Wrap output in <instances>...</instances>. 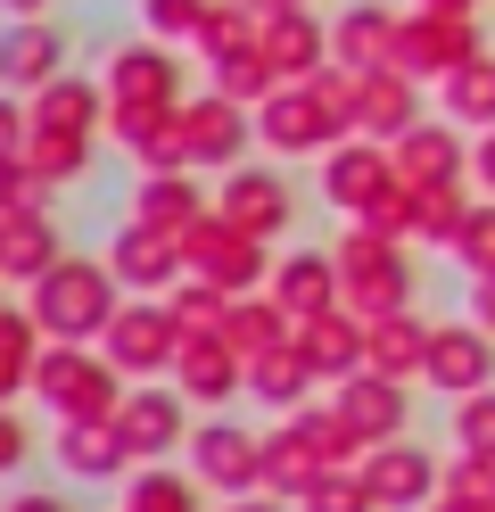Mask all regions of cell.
<instances>
[{"label": "cell", "mask_w": 495, "mask_h": 512, "mask_svg": "<svg viewBox=\"0 0 495 512\" xmlns=\"http://www.w3.org/2000/svg\"><path fill=\"white\" fill-rule=\"evenodd\" d=\"M330 256H339V306H355L363 323L413 306V240H396V232H380V223L347 215L339 240H330Z\"/></svg>", "instance_id": "cell-1"}, {"label": "cell", "mask_w": 495, "mask_h": 512, "mask_svg": "<svg viewBox=\"0 0 495 512\" xmlns=\"http://www.w3.org/2000/svg\"><path fill=\"white\" fill-rule=\"evenodd\" d=\"M124 298H132V290L116 281V265H108V256H75V248H66L58 265L25 290L33 323H42L50 339H91V347H99V331L116 323V306H124Z\"/></svg>", "instance_id": "cell-2"}, {"label": "cell", "mask_w": 495, "mask_h": 512, "mask_svg": "<svg viewBox=\"0 0 495 512\" xmlns=\"http://www.w3.org/2000/svg\"><path fill=\"white\" fill-rule=\"evenodd\" d=\"M132 380L108 364V347L91 339H50L42 364H33V405L50 413V422H108V413L124 405Z\"/></svg>", "instance_id": "cell-3"}, {"label": "cell", "mask_w": 495, "mask_h": 512, "mask_svg": "<svg viewBox=\"0 0 495 512\" xmlns=\"http://www.w3.org/2000/svg\"><path fill=\"white\" fill-rule=\"evenodd\" d=\"M182 256H190V273L198 281H215V290H231V298H248V290H264V281H273V240H256V232H240V223H231L223 207H207L182 232Z\"/></svg>", "instance_id": "cell-4"}, {"label": "cell", "mask_w": 495, "mask_h": 512, "mask_svg": "<svg viewBox=\"0 0 495 512\" xmlns=\"http://www.w3.org/2000/svg\"><path fill=\"white\" fill-rule=\"evenodd\" d=\"M99 347H108V364H116L124 380H165L174 356H182V314H174V298H124L116 323L99 331Z\"/></svg>", "instance_id": "cell-5"}, {"label": "cell", "mask_w": 495, "mask_h": 512, "mask_svg": "<svg viewBox=\"0 0 495 512\" xmlns=\"http://www.w3.org/2000/svg\"><path fill=\"white\" fill-rule=\"evenodd\" d=\"M99 83H108V108H182V50L157 34H132L99 58Z\"/></svg>", "instance_id": "cell-6"}, {"label": "cell", "mask_w": 495, "mask_h": 512, "mask_svg": "<svg viewBox=\"0 0 495 512\" xmlns=\"http://www.w3.org/2000/svg\"><path fill=\"white\" fill-rule=\"evenodd\" d=\"M182 463L207 479V496H215V504H223V496H248V488H264V430L231 422V413H207V422L190 430Z\"/></svg>", "instance_id": "cell-7"}, {"label": "cell", "mask_w": 495, "mask_h": 512, "mask_svg": "<svg viewBox=\"0 0 495 512\" xmlns=\"http://www.w3.org/2000/svg\"><path fill=\"white\" fill-rule=\"evenodd\" d=\"M190 397L174 389V380H132L124 389V405H116V430H124V446H132V463H174L182 446H190Z\"/></svg>", "instance_id": "cell-8"}, {"label": "cell", "mask_w": 495, "mask_h": 512, "mask_svg": "<svg viewBox=\"0 0 495 512\" xmlns=\"http://www.w3.org/2000/svg\"><path fill=\"white\" fill-rule=\"evenodd\" d=\"M396 190H405V174H396V149L372 141V133H347L339 149L322 157V199L339 215H380Z\"/></svg>", "instance_id": "cell-9"}, {"label": "cell", "mask_w": 495, "mask_h": 512, "mask_svg": "<svg viewBox=\"0 0 495 512\" xmlns=\"http://www.w3.org/2000/svg\"><path fill=\"white\" fill-rule=\"evenodd\" d=\"M479 17H438V9H405L396 17V58L388 67H405L413 83H446L462 58H479Z\"/></svg>", "instance_id": "cell-10"}, {"label": "cell", "mask_w": 495, "mask_h": 512, "mask_svg": "<svg viewBox=\"0 0 495 512\" xmlns=\"http://www.w3.org/2000/svg\"><path fill=\"white\" fill-rule=\"evenodd\" d=\"M182 141H190V166L198 174H231L240 157L256 149V108H240L231 91H190L182 100Z\"/></svg>", "instance_id": "cell-11"}, {"label": "cell", "mask_w": 495, "mask_h": 512, "mask_svg": "<svg viewBox=\"0 0 495 512\" xmlns=\"http://www.w3.org/2000/svg\"><path fill=\"white\" fill-rule=\"evenodd\" d=\"M363 488H372L380 512H421L429 496L446 488V455H429L421 438H380V446H363Z\"/></svg>", "instance_id": "cell-12"}, {"label": "cell", "mask_w": 495, "mask_h": 512, "mask_svg": "<svg viewBox=\"0 0 495 512\" xmlns=\"http://www.w3.org/2000/svg\"><path fill=\"white\" fill-rule=\"evenodd\" d=\"M99 256L116 265V281H124L132 298H165V290H174V281L190 273L182 240H174V232H157V223H141V215H124L116 232H108V248H99Z\"/></svg>", "instance_id": "cell-13"}, {"label": "cell", "mask_w": 495, "mask_h": 512, "mask_svg": "<svg viewBox=\"0 0 495 512\" xmlns=\"http://www.w3.org/2000/svg\"><path fill=\"white\" fill-rule=\"evenodd\" d=\"M215 207L240 223V232L281 240L289 223H297V190H289V174H281V166H256V157H240V166L215 182Z\"/></svg>", "instance_id": "cell-14"}, {"label": "cell", "mask_w": 495, "mask_h": 512, "mask_svg": "<svg viewBox=\"0 0 495 512\" xmlns=\"http://www.w3.org/2000/svg\"><path fill=\"white\" fill-rule=\"evenodd\" d=\"M165 380H174L198 413H223L231 397H248V356H240L223 331H182V356H174Z\"/></svg>", "instance_id": "cell-15"}, {"label": "cell", "mask_w": 495, "mask_h": 512, "mask_svg": "<svg viewBox=\"0 0 495 512\" xmlns=\"http://www.w3.org/2000/svg\"><path fill=\"white\" fill-rule=\"evenodd\" d=\"M421 389H438L446 405L495 389V331L479 323V314H462V323H438V339H429V380H421Z\"/></svg>", "instance_id": "cell-16"}, {"label": "cell", "mask_w": 495, "mask_h": 512, "mask_svg": "<svg viewBox=\"0 0 495 512\" xmlns=\"http://www.w3.org/2000/svg\"><path fill=\"white\" fill-rule=\"evenodd\" d=\"M58 75H66V25L58 17H0V91L33 100Z\"/></svg>", "instance_id": "cell-17"}, {"label": "cell", "mask_w": 495, "mask_h": 512, "mask_svg": "<svg viewBox=\"0 0 495 512\" xmlns=\"http://www.w3.org/2000/svg\"><path fill=\"white\" fill-rule=\"evenodd\" d=\"M50 463H58V479H75V488H124L132 446L116 430V413L108 422H58L50 430Z\"/></svg>", "instance_id": "cell-18"}, {"label": "cell", "mask_w": 495, "mask_h": 512, "mask_svg": "<svg viewBox=\"0 0 495 512\" xmlns=\"http://www.w3.org/2000/svg\"><path fill=\"white\" fill-rule=\"evenodd\" d=\"M330 397H339V413L363 430V446H380V438H405V430H413V380H388V372L363 364V372H347Z\"/></svg>", "instance_id": "cell-19"}, {"label": "cell", "mask_w": 495, "mask_h": 512, "mask_svg": "<svg viewBox=\"0 0 495 512\" xmlns=\"http://www.w3.org/2000/svg\"><path fill=\"white\" fill-rule=\"evenodd\" d=\"M396 174L405 182H471V133L438 108V116H421L413 133H396Z\"/></svg>", "instance_id": "cell-20"}, {"label": "cell", "mask_w": 495, "mask_h": 512, "mask_svg": "<svg viewBox=\"0 0 495 512\" xmlns=\"http://www.w3.org/2000/svg\"><path fill=\"white\" fill-rule=\"evenodd\" d=\"M58 256H66V232L50 223V207H9L0 215V281L9 290H33Z\"/></svg>", "instance_id": "cell-21"}, {"label": "cell", "mask_w": 495, "mask_h": 512, "mask_svg": "<svg viewBox=\"0 0 495 512\" xmlns=\"http://www.w3.org/2000/svg\"><path fill=\"white\" fill-rule=\"evenodd\" d=\"M256 42H264V58H273V75H281V83H306V75L330 67V17H314V9L256 17Z\"/></svg>", "instance_id": "cell-22"}, {"label": "cell", "mask_w": 495, "mask_h": 512, "mask_svg": "<svg viewBox=\"0 0 495 512\" xmlns=\"http://www.w3.org/2000/svg\"><path fill=\"white\" fill-rule=\"evenodd\" d=\"M429 339H438V323H429L421 306H405V314H380V323H363V364L372 372H388V380H429Z\"/></svg>", "instance_id": "cell-23"}, {"label": "cell", "mask_w": 495, "mask_h": 512, "mask_svg": "<svg viewBox=\"0 0 495 512\" xmlns=\"http://www.w3.org/2000/svg\"><path fill=\"white\" fill-rule=\"evenodd\" d=\"M429 108H421V83L405 67H372V75H355V133H372V141H396V133H413Z\"/></svg>", "instance_id": "cell-24"}, {"label": "cell", "mask_w": 495, "mask_h": 512, "mask_svg": "<svg viewBox=\"0 0 495 512\" xmlns=\"http://www.w3.org/2000/svg\"><path fill=\"white\" fill-rule=\"evenodd\" d=\"M396 17H405V9H388V0H347V9L330 17V58L355 67V75L388 67V58H396Z\"/></svg>", "instance_id": "cell-25"}, {"label": "cell", "mask_w": 495, "mask_h": 512, "mask_svg": "<svg viewBox=\"0 0 495 512\" xmlns=\"http://www.w3.org/2000/svg\"><path fill=\"white\" fill-rule=\"evenodd\" d=\"M207 207H215V190L198 182V166H174V174H141V182H132V207L124 215H141V223H157V232L182 240Z\"/></svg>", "instance_id": "cell-26"}, {"label": "cell", "mask_w": 495, "mask_h": 512, "mask_svg": "<svg viewBox=\"0 0 495 512\" xmlns=\"http://www.w3.org/2000/svg\"><path fill=\"white\" fill-rule=\"evenodd\" d=\"M264 290L289 306V323H306V314L339 306V256H330V248H281V256H273V281H264Z\"/></svg>", "instance_id": "cell-27"}, {"label": "cell", "mask_w": 495, "mask_h": 512, "mask_svg": "<svg viewBox=\"0 0 495 512\" xmlns=\"http://www.w3.org/2000/svg\"><path fill=\"white\" fill-rule=\"evenodd\" d=\"M25 108H33V124H50V133H83V141L108 133V83H99V75H75V67H66L58 83H42Z\"/></svg>", "instance_id": "cell-28"}, {"label": "cell", "mask_w": 495, "mask_h": 512, "mask_svg": "<svg viewBox=\"0 0 495 512\" xmlns=\"http://www.w3.org/2000/svg\"><path fill=\"white\" fill-rule=\"evenodd\" d=\"M297 347H306V364L322 372V389H339L347 372H363V314L355 306H322L297 323Z\"/></svg>", "instance_id": "cell-29"}, {"label": "cell", "mask_w": 495, "mask_h": 512, "mask_svg": "<svg viewBox=\"0 0 495 512\" xmlns=\"http://www.w3.org/2000/svg\"><path fill=\"white\" fill-rule=\"evenodd\" d=\"M116 512H207V479L190 463H132L116 488Z\"/></svg>", "instance_id": "cell-30"}, {"label": "cell", "mask_w": 495, "mask_h": 512, "mask_svg": "<svg viewBox=\"0 0 495 512\" xmlns=\"http://www.w3.org/2000/svg\"><path fill=\"white\" fill-rule=\"evenodd\" d=\"M322 471H330V463H322V446L306 438V422H297V413H273V430H264V488L297 504Z\"/></svg>", "instance_id": "cell-31"}, {"label": "cell", "mask_w": 495, "mask_h": 512, "mask_svg": "<svg viewBox=\"0 0 495 512\" xmlns=\"http://www.w3.org/2000/svg\"><path fill=\"white\" fill-rule=\"evenodd\" d=\"M42 347H50V331L33 323V306H17L9 281H0V405L33 397V364H42Z\"/></svg>", "instance_id": "cell-32"}, {"label": "cell", "mask_w": 495, "mask_h": 512, "mask_svg": "<svg viewBox=\"0 0 495 512\" xmlns=\"http://www.w3.org/2000/svg\"><path fill=\"white\" fill-rule=\"evenodd\" d=\"M248 397L264 405V413H297V405H314L322 397V372L306 364V347H273V356H256L248 364Z\"/></svg>", "instance_id": "cell-33"}, {"label": "cell", "mask_w": 495, "mask_h": 512, "mask_svg": "<svg viewBox=\"0 0 495 512\" xmlns=\"http://www.w3.org/2000/svg\"><path fill=\"white\" fill-rule=\"evenodd\" d=\"M223 339L240 347V356L256 364V356H273V347H289L297 339V323H289V306L273 298V290H248V298H231V314H223Z\"/></svg>", "instance_id": "cell-34"}, {"label": "cell", "mask_w": 495, "mask_h": 512, "mask_svg": "<svg viewBox=\"0 0 495 512\" xmlns=\"http://www.w3.org/2000/svg\"><path fill=\"white\" fill-rule=\"evenodd\" d=\"M17 166L42 182V190H66V182H83V174H91V141H83V133H50V124H25Z\"/></svg>", "instance_id": "cell-35"}, {"label": "cell", "mask_w": 495, "mask_h": 512, "mask_svg": "<svg viewBox=\"0 0 495 512\" xmlns=\"http://www.w3.org/2000/svg\"><path fill=\"white\" fill-rule=\"evenodd\" d=\"M479 182H413V248H454Z\"/></svg>", "instance_id": "cell-36"}, {"label": "cell", "mask_w": 495, "mask_h": 512, "mask_svg": "<svg viewBox=\"0 0 495 512\" xmlns=\"http://www.w3.org/2000/svg\"><path fill=\"white\" fill-rule=\"evenodd\" d=\"M438 108L462 124V133H487V124H495V50L462 58V67L438 83Z\"/></svg>", "instance_id": "cell-37"}, {"label": "cell", "mask_w": 495, "mask_h": 512, "mask_svg": "<svg viewBox=\"0 0 495 512\" xmlns=\"http://www.w3.org/2000/svg\"><path fill=\"white\" fill-rule=\"evenodd\" d=\"M207 83H215V91H231L240 108H264V100L281 91V75H273V58H264V42H240V50L207 58Z\"/></svg>", "instance_id": "cell-38"}, {"label": "cell", "mask_w": 495, "mask_h": 512, "mask_svg": "<svg viewBox=\"0 0 495 512\" xmlns=\"http://www.w3.org/2000/svg\"><path fill=\"white\" fill-rule=\"evenodd\" d=\"M297 422H306V438L322 446V463H330V471L363 463V430L339 413V397H314V405H297Z\"/></svg>", "instance_id": "cell-39"}, {"label": "cell", "mask_w": 495, "mask_h": 512, "mask_svg": "<svg viewBox=\"0 0 495 512\" xmlns=\"http://www.w3.org/2000/svg\"><path fill=\"white\" fill-rule=\"evenodd\" d=\"M446 256H454L462 273H495V199H487V190L471 199V215H462V232H454Z\"/></svg>", "instance_id": "cell-40"}, {"label": "cell", "mask_w": 495, "mask_h": 512, "mask_svg": "<svg viewBox=\"0 0 495 512\" xmlns=\"http://www.w3.org/2000/svg\"><path fill=\"white\" fill-rule=\"evenodd\" d=\"M207 9H215V0H141V34L190 50V42H198V25H207Z\"/></svg>", "instance_id": "cell-41"}, {"label": "cell", "mask_w": 495, "mask_h": 512, "mask_svg": "<svg viewBox=\"0 0 495 512\" xmlns=\"http://www.w3.org/2000/svg\"><path fill=\"white\" fill-rule=\"evenodd\" d=\"M240 42H256V9H248V0H215L190 50H198V58H223V50H240Z\"/></svg>", "instance_id": "cell-42"}, {"label": "cell", "mask_w": 495, "mask_h": 512, "mask_svg": "<svg viewBox=\"0 0 495 512\" xmlns=\"http://www.w3.org/2000/svg\"><path fill=\"white\" fill-rule=\"evenodd\" d=\"M165 298H174L182 331H223V314H231V290H215V281H198V273H182Z\"/></svg>", "instance_id": "cell-43"}, {"label": "cell", "mask_w": 495, "mask_h": 512, "mask_svg": "<svg viewBox=\"0 0 495 512\" xmlns=\"http://www.w3.org/2000/svg\"><path fill=\"white\" fill-rule=\"evenodd\" d=\"M297 512H380L372 504V488H363V471L347 463V471H322L306 496H297Z\"/></svg>", "instance_id": "cell-44"}, {"label": "cell", "mask_w": 495, "mask_h": 512, "mask_svg": "<svg viewBox=\"0 0 495 512\" xmlns=\"http://www.w3.org/2000/svg\"><path fill=\"white\" fill-rule=\"evenodd\" d=\"M454 446H471V455H495V389L479 397H454V422H446Z\"/></svg>", "instance_id": "cell-45"}, {"label": "cell", "mask_w": 495, "mask_h": 512, "mask_svg": "<svg viewBox=\"0 0 495 512\" xmlns=\"http://www.w3.org/2000/svg\"><path fill=\"white\" fill-rule=\"evenodd\" d=\"M25 463H33V422L17 405H0V479H17Z\"/></svg>", "instance_id": "cell-46"}, {"label": "cell", "mask_w": 495, "mask_h": 512, "mask_svg": "<svg viewBox=\"0 0 495 512\" xmlns=\"http://www.w3.org/2000/svg\"><path fill=\"white\" fill-rule=\"evenodd\" d=\"M25 124H33V108L17 100V91H0V157H17V149H25Z\"/></svg>", "instance_id": "cell-47"}, {"label": "cell", "mask_w": 495, "mask_h": 512, "mask_svg": "<svg viewBox=\"0 0 495 512\" xmlns=\"http://www.w3.org/2000/svg\"><path fill=\"white\" fill-rule=\"evenodd\" d=\"M0 512H75L58 488H0Z\"/></svg>", "instance_id": "cell-48"}, {"label": "cell", "mask_w": 495, "mask_h": 512, "mask_svg": "<svg viewBox=\"0 0 495 512\" xmlns=\"http://www.w3.org/2000/svg\"><path fill=\"white\" fill-rule=\"evenodd\" d=\"M471 182L495 199V124H487V133H471Z\"/></svg>", "instance_id": "cell-49"}, {"label": "cell", "mask_w": 495, "mask_h": 512, "mask_svg": "<svg viewBox=\"0 0 495 512\" xmlns=\"http://www.w3.org/2000/svg\"><path fill=\"white\" fill-rule=\"evenodd\" d=\"M215 512H297L289 496H273V488H248V496H223Z\"/></svg>", "instance_id": "cell-50"}, {"label": "cell", "mask_w": 495, "mask_h": 512, "mask_svg": "<svg viewBox=\"0 0 495 512\" xmlns=\"http://www.w3.org/2000/svg\"><path fill=\"white\" fill-rule=\"evenodd\" d=\"M421 512H495V496H462V488H438Z\"/></svg>", "instance_id": "cell-51"}, {"label": "cell", "mask_w": 495, "mask_h": 512, "mask_svg": "<svg viewBox=\"0 0 495 512\" xmlns=\"http://www.w3.org/2000/svg\"><path fill=\"white\" fill-rule=\"evenodd\" d=\"M471 314L495 331V273H471Z\"/></svg>", "instance_id": "cell-52"}, {"label": "cell", "mask_w": 495, "mask_h": 512, "mask_svg": "<svg viewBox=\"0 0 495 512\" xmlns=\"http://www.w3.org/2000/svg\"><path fill=\"white\" fill-rule=\"evenodd\" d=\"M413 9H438V17H479L487 0H413Z\"/></svg>", "instance_id": "cell-53"}, {"label": "cell", "mask_w": 495, "mask_h": 512, "mask_svg": "<svg viewBox=\"0 0 495 512\" xmlns=\"http://www.w3.org/2000/svg\"><path fill=\"white\" fill-rule=\"evenodd\" d=\"M58 0H0V17H50Z\"/></svg>", "instance_id": "cell-54"}, {"label": "cell", "mask_w": 495, "mask_h": 512, "mask_svg": "<svg viewBox=\"0 0 495 512\" xmlns=\"http://www.w3.org/2000/svg\"><path fill=\"white\" fill-rule=\"evenodd\" d=\"M256 17H281V9H306V0H248Z\"/></svg>", "instance_id": "cell-55"}]
</instances>
